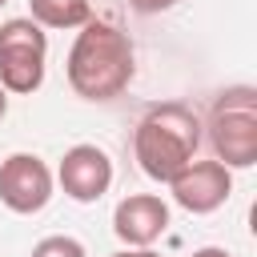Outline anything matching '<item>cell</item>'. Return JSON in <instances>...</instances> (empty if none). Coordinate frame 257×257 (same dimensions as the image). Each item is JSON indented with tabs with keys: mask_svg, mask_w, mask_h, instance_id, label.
<instances>
[{
	"mask_svg": "<svg viewBox=\"0 0 257 257\" xmlns=\"http://www.w3.org/2000/svg\"><path fill=\"white\" fill-rule=\"evenodd\" d=\"M193 257H233L229 249H217V245H205V249H197Z\"/></svg>",
	"mask_w": 257,
	"mask_h": 257,
	"instance_id": "obj_12",
	"label": "cell"
},
{
	"mask_svg": "<svg viewBox=\"0 0 257 257\" xmlns=\"http://www.w3.org/2000/svg\"><path fill=\"white\" fill-rule=\"evenodd\" d=\"M112 257H161V253H153V249H124V253H112Z\"/></svg>",
	"mask_w": 257,
	"mask_h": 257,
	"instance_id": "obj_13",
	"label": "cell"
},
{
	"mask_svg": "<svg viewBox=\"0 0 257 257\" xmlns=\"http://www.w3.org/2000/svg\"><path fill=\"white\" fill-rule=\"evenodd\" d=\"M169 229V205L157 193H128L112 209V233L128 249H153Z\"/></svg>",
	"mask_w": 257,
	"mask_h": 257,
	"instance_id": "obj_8",
	"label": "cell"
},
{
	"mask_svg": "<svg viewBox=\"0 0 257 257\" xmlns=\"http://www.w3.org/2000/svg\"><path fill=\"white\" fill-rule=\"evenodd\" d=\"M28 16L40 28H80L84 20H92V4L88 0H28Z\"/></svg>",
	"mask_w": 257,
	"mask_h": 257,
	"instance_id": "obj_9",
	"label": "cell"
},
{
	"mask_svg": "<svg viewBox=\"0 0 257 257\" xmlns=\"http://www.w3.org/2000/svg\"><path fill=\"white\" fill-rule=\"evenodd\" d=\"M4 4H8V0H0V8H4Z\"/></svg>",
	"mask_w": 257,
	"mask_h": 257,
	"instance_id": "obj_15",
	"label": "cell"
},
{
	"mask_svg": "<svg viewBox=\"0 0 257 257\" xmlns=\"http://www.w3.org/2000/svg\"><path fill=\"white\" fill-rule=\"evenodd\" d=\"M48 32L32 16H12L0 24V88L8 96H28L44 84Z\"/></svg>",
	"mask_w": 257,
	"mask_h": 257,
	"instance_id": "obj_4",
	"label": "cell"
},
{
	"mask_svg": "<svg viewBox=\"0 0 257 257\" xmlns=\"http://www.w3.org/2000/svg\"><path fill=\"white\" fill-rule=\"evenodd\" d=\"M4 112H8V92L0 88V120H4Z\"/></svg>",
	"mask_w": 257,
	"mask_h": 257,
	"instance_id": "obj_14",
	"label": "cell"
},
{
	"mask_svg": "<svg viewBox=\"0 0 257 257\" xmlns=\"http://www.w3.org/2000/svg\"><path fill=\"white\" fill-rule=\"evenodd\" d=\"M197 145H201V120L185 100L153 104L133 133V157L141 173L161 185H169L197 157Z\"/></svg>",
	"mask_w": 257,
	"mask_h": 257,
	"instance_id": "obj_2",
	"label": "cell"
},
{
	"mask_svg": "<svg viewBox=\"0 0 257 257\" xmlns=\"http://www.w3.org/2000/svg\"><path fill=\"white\" fill-rule=\"evenodd\" d=\"M64 76L84 100H116L137 76V52L128 32L108 20H84L68 48Z\"/></svg>",
	"mask_w": 257,
	"mask_h": 257,
	"instance_id": "obj_1",
	"label": "cell"
},
{
	"mask_svg": "<svg viewBox=\"0 0 257 257\" xmlns=\"http://www.w3.org/2000/svg\"><path fill=\"white\" fill-rule=\"evenodd\" d=\"M32 257H88V253H84V245H80L76 237L52 233V237H40V241L32 245Z\"/></svg>",
	"mask_w": 257,
	"mask_h": 257,
	"instance_id": "obj_10",
	"label": "cell"
},
{
	"mask_svg": "<svg viewBox=\"0 0 257 257\" xmlns=\"http://www.w3.org/2000/svg\"><path fill=\"white\" fill-rule=\"evenodd\" d=\"M209 145L213 161L225 169H253L257 165V88L233 84L209 108Z\"/></svg>",
	"mask_w": 257,
	"mask_h": 257,
	"instance_id": "obj_3",
	"label": "cell"
},
{
	"mask_svg": "<svg viewBox=\"0 0 257 257\" xmlns=\"http://www.w3.org/2000/svg\"><path fill=\"white\" fill-rule=\"evenodd\" d=\"M52 189H56V173L36 153H12L8 161H0V201H4V209L32 217L52 201Z\"/></svg>",
	"mask_w": 257,
	"mask_h": 257,
	"instance_id": "obj_5",
	"label": "cell"
},
{
	"mask_svg": "<svg viewBox=\"0 0 257 257\" xmlns=\"http://www.w3.org/2000/svg\"><path fill=\"white\" fill-rule=\"evenodd\" d=\"M177 0H128V8L133 12H141V16H153V12H165V8H173Z\"/></svg>",
	"mask_w": 257,
	"mask_h": 257,
	"instance_id": "obj_11",
	"label": "cell"
},
{
	"mask_svg": "<svg viewBox=\"0 0 257 257\" xmlns=\"http://www.w3.org/2000/svg\"><path fill=\"white\" fill-rule=\"evenodd\" d=\"M169 193H173V201L185 213H197V217L217 213L229 201V193H233V169H225L221 161H197L193 157L169 181Z\"/></svg>",
	"mask_w": 257,
	"mask_h": 257,
	"instance_id": "obj_6",
	"label": "cell"
},
{
	"mask_svg": "<svg viewBox=\"0 0 257 257\" xmlns=\"http://www.w3.org/2000/svg\"><path fill=\"white\" fill-rule=\"evenodd\" d=\"M56 185L76 205H92L112 185V161L100 145H72L56 165Z\"/></svg>",
	"mask_w": 257,
	"mask_h": 257,
	"instance_id": "obj_7",
	"label": "cell"
}]
</instances>
